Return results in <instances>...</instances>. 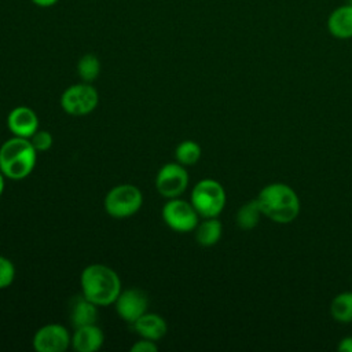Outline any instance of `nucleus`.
<instances>
[{"mask_svg": "<svg viewBox=\"0 0 352 352\" xmlns=\"http://www.w3.org/2000/svg\"><path fill=\"white\" fill-rule=\"evenodd\" d=\"M34 6L40 7V8H48V7H52L55 6L59 0H30Z\"/></svg>", "mask_w": 352, "mask_h": 352, "instance_id": "25", "label": "nucleus"}, {"mask_svg": "<svg viewBox=\"0 0 352 352\" xmlns=\"http://www.w3.org/2000/svg\"><path fill=\"white\" fill-rule=\"evenodd\" d=\"M15 279V267L12 261L0 254V290L8 287Z\"/></svg>", "mask_w": 352, "mask_h": 352, "instance_id": "21", "label": "nucleus"}, {"mask_svg": "<svg viewBox=\"0 0 352 352\" xmlns=\"http://www.w3.org/2000/svg\"><path fill=\"white\" fill-rule=\"evenodd\" d=\"M261 216H263V212L258 205V201H257V198H253V199L245 202L236 210L235 221L241 230L249 231V230H253L260 223Z\"/></svg>", "mask_w": 352, "mask_h": 352, "instance_id": "17", "label": "nucleus"}, {"mask_svg": "<svg viewBox=\"0 0 352 352\" xmlns=\"http://www.w3.org/2000/svg\"><path fill=\"white\" fill-rule=\"evenodd\" d=\"M155 351H158V345L155 344V341L147 340V338H142L131 346V352H155Z\"/></svg>", "mask_w": 352, "mask_h": 352, "instance_id": "23", "label": "nucleus"}, {"mask_svg": "<svg viewBox=\"0 0 352 352\" xmlns=\"http://www.w3.org/2000/svg\"><path fill=\"white\" fill-rule=\"evenodd\" d=\"M81 293L98 307L111 305L121 293L118 274L104 264L87 265L80 276Z\"/></svg>", "mask_w": 352, "mask_h": 352, "instance_id": "2", "label": "nucleus"}, {"mask_svg": "<svg viewBox=\"0 0 352 352\" xmlns=\"http://www.w3.org/2000/svg\"><path fill=\"white\" fill-rule=\"evenodd\" d=\"M7 126L14 136L30 139L38 129V117L28 106H16L7 116Z\"/></svg>", "mask_w": 352, "mask_h": 352, "instance_id": "11", "label": "nucleus"}, {"mask_svg": "<svg viewBox=\"0 0 352 352\" xmlns=\"http://www.w3.org/2000/svg\"><path fill=\"white\" fill-rule=\"evenodd\" d=\"M223 234V224L217 217H208L195 228V239L199 246L210 248L216 245Z\"/></svg>", "mask_w": 352, "mask_h": 352, "instance_id": "16", "label": "nucleus"}, {"mask_svg": "<svg viewBox=\"0 0 352 352\" xmlns=\"http://www.w3.org/2000/svg\"><path fill=\"white\" fill-rule=\"evenodd\" d=\"M99 102L98 91L91 82H78L67 87L60 95V106L70 116H87L92 113Z\"/></svg>", "mask_w": 352, "mask_h": 352, "instance_id": "6", "label": "nucleus"}, {"mask_svg": "<svg viewBox=\"0 0 352 352\" xmlns=\"http://www.w3.org/2000/svg\"><path fill=\"white\" fill-rule=\"evenodd\" d=\"M330 315L338 323H352V292L336 294L330 302Z\"/></svg>", "mask_w": 352, "mask_h": 352, "instance_id": "18", "label": "nucleus"}, {"mask_svg": "<svg viewBox=\"0 0 352 352\" xmlns=\"http://www.w3.org/2000/svg\"><path fill=\"white\" fill-rule=\"evenodd\" d=\"M4 179H6V176L1 173V170H0V197H1V194H3V191H4Z\"/></svg>", "mask_w": 352, "mask_h": 352, "instance_id": "26", "label": "nucleus"}, {"mask_svg": "<svg viewBox=\"0 0 352 352\" xmlns=\"http://www.w3.org/2000/svg\"><path fill=\"white\" fill-rule=\"evenodd\" d=\"M337 349L341 352H352V336H346L340 340Z\"/></svg>", "mask_w": 352, "mask_h": 352, "instance_id": "24", "label": "nucleus"}, {"mask_svg": "<svg viewBox=\"0 0 352 352\" xmlns=\"http://www.w3.org/2000/svg\"><path fill=\"white\" fill-rule=\"evenodd\" d=\"M77 73L84 82H92L100 73V60L94 54L82 55L77 62Z\"/></svg>", "mask_w": 352, "mask_h": 352, "instance_id": "20", "label": "nucleus"}, {"mask_svg": "<svg viewBox=\"0 0 352 352\" xmlns=\"http://www.w3.org/2000/svg\"><path fill=\"white\" fill-rule=\"evenodd\" d=\"M104 342V334L96 324L80 326L72 336V345L77 352H96Z\"/></svg>", "mask_w": 352, "mask_h": 352, "instance_id": "13", "label": "nucleus"}, {"mask_svg": "<svg viewBox=\"0 0 352 352\" xmlns=\"http://www.w3.org/2000/svg\"><path fill=\"white\" fill-rule=\"evenodd\" d=\"M37 150L25 138L12 136L0 146V170L10 180H23L34 169Z\"/></svg>", "mask_w": 352, "mask_h": 352, "instance_id": "3", "label": "nucleus"}, {"mask_svg": "<svg viewBox=\"0 0 352 352\" xmlns=\"http://www.w3.org/2000/svg\"><path fill=\"white\" fill-rule=\"evenodd\" d=\"M201 146L194 140H183L177 144L175 150L176 161L184 166H191L197 164L201 158Z\"/></svg>", "mask_w": 352, "mask_h": 352, "instance_id": "19", "label": "nucleus"}, {"mask_svg": "<svg viewBox=\"0 0 352 352\" xmlns=\"http://www.w3.org/2000/svg\"><path fill=\"white\" fill-rule=\"evenodd\" d=\"M326 28L330 36L338 40L352 38V3L336 7L327 16Z\"/></svg>", "mask_w": 352, "mask_h": 352, "instance_id": "12", "label": "nucleus"}, {"mask_svg": "<svg viewBox=\"0 0 352 352\" xmlns=\"http://www.w3.org/2000/svg\"><path fill=\"white\" fill-rule=\"evenodd\" d=\"M226 190L214 179L199 180L191 191L190 202L204 219L217 217L226 206Z\"/></svg>", "mask_w": 352, "mask_h": 352, "instance_id": "4", "label": "nucleus"}, {"mask_svg": "<svg viewBox=\"0 0 352 352\" xmlns=\"http://www.w3.org/2000/svg\"><path fill=\"white\" fill-rule=\"evenodd\" d=\"M32 344L37 352H65L72 344V337L65 326L50 323L34 333Z\"/></svg>", "mask_w": 352, "mask_h": 352, "instance_id": "9", "label": "nucleus"}, {"mask_svg": "<svg viewBox=\"0 0 352 352\" xmlns=\"http://www.w3.org/2000/svg\"><path fill=\"white\" fill-rule=\"evenodd\" d=\"M135 331L142 337L153 341L161 340L168 330L165 319L157 314L146 312L135 323H132Z\"/></svg>", "mask_w": 352, "mask_h": 352, "instance_id": "15", "label": "nucleus"}, {"mask_svg": "<svg viewBox=\"0 0 352 352\" xmlns=\"http://www.w3.org/2000/svg\"><path fill=\"white\" fill-rule=\"evenodd\" d=\"M188 186V173L184 165L179 162H168L161 166L155 176V188L165 198H176L182 195Z\"/></svg>", "mask_w": 352, "mask_h": 352, "instance_id": "8", "label": "nucleus"}, {"mask_svg": "<svg viewBox=\"0 0 352 352\" xmlns=\"http://www.w3.org/2000/svg\"><path fill=\"white\" fill-rule=\"evenodd\" d=\"M198 212L191 202L180 198H169L162 208L165 224L176 232H190L198 226Z\"/></svg>", "mask_w": 352, "mask_h": 352, "instance_id": "7", "label": "nucleus"}, {"mask_svg": "<svg viewBox=\"0 0 352 352\" xmlns=\"http://www.w3.org/2000/svg\"><path fill=\"white\" fill-rule=\"evenodd\" d=\"M118 316L126 323H135L143 314L147 312L148 298L147 294L136 287L121 290L114 301Z\"/></svg>", "mask_w": 352, "mask_h": 352, "instance_id": "10", "label": "nucleus"}, {"mask_svg": "<svg viewBox=\"0 0 352 352\" xmlns=\"http://www.w3.org/2000/svg\"><path fill=\"white\" fill-rule=\"evenodd\" d=\"M70 323L74 329L85 324L96 323L98 319V305L89 301L82 293L80 296H74L70 301L69 308Z\"/></svg>", "mask_w": 352, "mask_h": 352, "instance_id": "14", "label": "nucleus"}, {"mask_svg": "<svg viewBox=\"0 0 352 352\" xmlns=\"http://www.w3.org/2000/svg\"><path fill=\"white\" fill-rule=\"evenodd\" d=\"M33 144V147L38 151H47L51 148L52 146V135L47 131H41V129H37L29 139Z\"/></svg>", "mask_w": 352, "mask_h": 352, "instance_id": "22", "label": "nucleus"}, {"mask_svg": "<svg viewBox=\"0 0 352 352\" xmlns=\"http://www.w3.org/2000/svg\"><path fill=\"white\" fill-rule=\"evenodd\" d=\"M256 198L263 216L276 224H289L300 214V198L286 183H270L260 190Z\"/></svg>", "mask_w": 352, "mask_h": 352, "instance_id": "1", "label": "nucleus"}, {"mask_svg": "<svg viewBox=\"0 0 352 352\" xmlns=\"http://www.w3.org/2000/svg\"><path fill=\"white\" fill-rule=\"evenodd\" d=\"M104 210L114 219H125L135 214L143 204L142 191L129 183L113 187L104 197Z\"/></svg>", "mask_w": 352, "mask_h": 352, "instance_id": "5", "label": "nucleus"}]
</instances>
